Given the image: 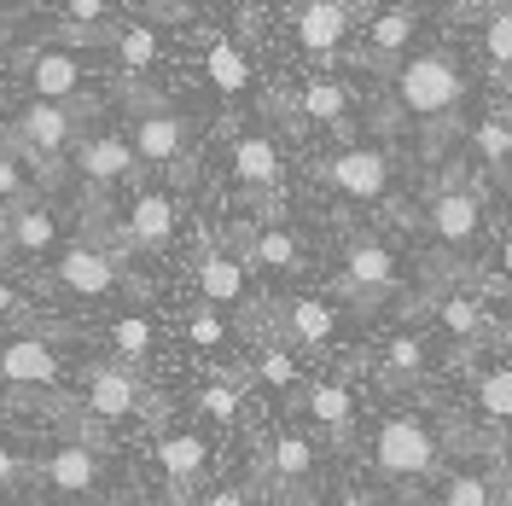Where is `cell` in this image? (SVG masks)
<instances>
[{"label":"cell","mask_w":512,"mask_h":506,"mask_svg":"<svg viewBox=\"0 0 512 506\" xmlns=\"http://www.w3.org/2000/svg\"><path fill=\"white\" fill-rule=\"evenodd\" d=\"M140 169L134 158V146H128V134H88L82 146H76V175L88 181V198H94V216L105 210V192L128 181Z\"/></svg>","instance_id":"obj_11"},{"label":"cell","mask_w":512,"mask_h":506,"mask_svg":"<svg viewBox=\"0 0 512 506\" xmlns=\"http://www.w3.org/2000/svg\"><path fill=\"white\" fill-rule=\"evenodd\" d=\"M158 472L169 483V501L181 506L210 477V443L198 437V431H163L158 437Z\"/></svg>","instance_id":"obj_14"},{"label":"cell","mask_w":512,"mask_h":506,"mask_svg":"<svg viewBox=\"0 0 512 506\" xmlns=\"http://www.w3.org/2000/svg\"><path fill=\"white\" fill-rule=\"evenodd\" d=\"M204 506H251V495H245L239 483H216V489L204 495Z\"/></svg>","instance_id":"obj_42"},{"label":"cell","mask_w":512,"mask_h":506,"mask_svg":"<svg viewBox=\"0 0 512 506\" xmlns=\"http://www.w3.org/2000/svg\"><path fill=\"white\" fill-rule=\"evenodd\" d=\"M222 338H227V326H222L216 309H198V315L187 320V344L192 349H222Z\"/></svg>","instance_id":"obj_40"},{"label":"cell","mask_w":512,"mask_h":506,"mask_svg":"<svg viewBox=\"0 0 512 506\" xmlns=\"http://www.w3.org/2000/svg\"><path fill=\"white\" fill-rule=\"evenodd\" d=\"M192 402H198L204 419H216V425L227 431V425H239V413H245V384L239 379H204Z\"/></svg>","instance_id":"obj_31"},{"label":"cell","mask_w":512,"mask_h":506,"mask_svg":"<svg viewBox=\"0 0 512 506\" xmlns=\"http://www.w3.org/2000/svg\"><path fill=\"white\" fill-rule=\"evenodd\" d=\"M303 413L315 419V431H326L332 443H350L355 437V390L344 379H315L303 390Z\"/></svg>","instance_id":"obj_19"},{"label":"cell","mask_w":512,"mask_h":506,"mask_svg":"<svg viewBox=\"0 0 512 506\" xmlns=\"http://www.w3.org/2000/svg\"><path fill=\"white\" fill-rule=\"evenodd\" d=\"M332 506H379V495H361V489H344Z\"/></svg>","instance_id":"obj_43"},{"label":"cell","mask_w":512,"mask_h":506,"mask_svg":"<svg viewBox=\"0 0 512 506\" xmlns=\"http://www.w3.org/2000/svg\"><path fill=\"white\" fill-rule=\"evenodd\" d=\"M472 152H478L495 175H512V117H501V111L478 117V123H472Z\"/></svg>","instance_id":"obj_30"},{"label":"cell","mask_w":512,"mask_h":506,"mask_svg":"<svg viewBox=\"0 0 512 506\" xmlns=\"http://www.w3.org/2000/svg\"><path fill=\"white\" fill-rule=\"evenodd\" d=\"M59 239H64V222L35 198L24 210H6V222H0V262H12V256H47Z\"/></svg>","instance_id":"obj_17"},{"label":"cell","mask_w":512,"mask_h":506,"mask_svg":"<svg viewBox=\"0 0 512 506\" xmlns=\"http://www.w3.org/2000/svg\"><path fill=\"white\" fill-rule=\"evenodd\" d=\"M35 477L53 489V495H70V501H82L88 489H99V477H105V454L99 448H88V443H70L64 437L41 466H35Z\"/></svg>","instance_id":"obj_16"},{"label":"cell","mask_w":512,"mask_h":506,"mask_svg":"<svg viewBox=\"0 0 512 506\" xmlns=\"http://www.w3.org/2000/svg\"><path fill=\"white\" fill-rule=\"evenodd\" d=\"M24 477H35V472H30V460H24L18 448L0 437V489H12V483H24Z\"/></svg>","instance_id":"obj_41"},{"label":"cell","mask_w":512,"mask_h":506,"mask_svg":"<svg viewBox=\"0 0 512 506\" xmlns=\"http://www.w3.org/2000/svg\"><path fill=\"white\" fill-rule=\"evenodd\" d=\"M128 146H134V158L152 163V169L187 158V117L175 105H163V99H134V134H128Z\"/></svg>","instance_id":"obj_10"},{"label":"cell","mask_w":512,"mask_h":506,"mask_svg":"<svg viewBox=\"0 0 512 506\" xmlns=\"http://www.w3.org/2000/svg\"><path fill=\"white\" fill-rule=\"evenodd\" d=\"M431 309H437V320H443V332H454L460 344H489V338H495V320H489V309H483L472 291H448V297H437Z\"/></svg>","instance_id":"obj_25"},{"label":"cell","mask_w":512,"mask_h":506,"mask_svg":"<svg viewBox=\"0 0 512 506\" xmlns=\"http://www.w3.org/2000/svg\"><path fill=\"white\" fill-rule=\"evenodd\" d=\"M175 222H181L175 192L146 187L123 210V222H111L105 233H88V239H99L111 256H123V251H152V256H158V251H169V245H175Z\"/></svg>","instance_id":"obj_4"},{"label":"cell","mask_w":512,"mask_h":506,"mask_svg":"<svg viewBox=\"0 0 512 506\" xmlns=\"http://www.w3.org/2000/svg\"><path fill=\"white\" fill-rule=\"evenodd\" d=\"M501 280H512V227H507V239H501Z\"/></svg>","instance_id":"obj_44"},{"label":"cell","mask_w":512,"mask_h":506,"mask_svg":"<svg viewBox=\"0 0 512 506\" xmlns=\"http://www.w3.org/2000/svg\"><path fill=\"white\" fill-rule=\"evenodd\" d=\"M425 367H431V344H425V338H419V332H396V338H384V379L390 384H414L419 373H425Z\"/></svg>","instance_id":"obj_29"},{"label":"cell","mask_w":512,"mask_h":506,"mask_svg":"<svg viewBox=\"0 0 512 506\" xmlns=\"http://www.w3.org/2000/svg\"><path fill=\"white\" fill-rule=\"evenodd\" d=\"M76 506H99V501H76Z\"/></svg>","instance_id":"obj_45"},{"label":"cell","mask_w":512,"mask_h":506,"mask_svg":"<svg viewBox=\"0 0 512 506\" xmlns=\"http://www.w3.org/2000/svg\"><path fill=\"white\" fill-rule=\"evenodd\" d=\"M245 262L268 268V274H291V268H303L297 233H286V227H251V239H245Z\"/></svg>","instance_id":"obj_27"},{"label":"cell","mask_w":512,"mask_h":506,"mask_svg":"<svg viewBox=\"0 0 512 506\" xmlns=\"http://www.w3.org/2000/svg\"><path fill=\"white\" fill-rule=\"evenodd\" d=\"M256 379L262 384H274V390H297L303 384V367H297V355H291L280 338H262V349H256Z\"/></svg>","instance_id":"obj_34"},{"label":"cell","mask_w":512,"mask_h":506,"mask_svg":"<svg viewBox=\"0 0 512 506\" xmlns=\"http://www.w3.org/2000/svg\"><path fill=\"white\" fill-rule=\"evenodd\" d=\"M268 477H274V495H280V501L303 506L315 495V443H309V431H297V425H280V431H274Z\"/></svg>","instance_id":"obj_12"},{"label":"cell","mask_w":512,"mask_h":506,"mask_svg":"<svg viewBox=\"0 0 512 506\" xmlns=\"http://www.w3.org/2000/svg\"><path fill=\"white\" fill-rule=\"evenodd\" d=\"M64 379V361L53 338L41 332H6L0 338V384L6 390H53Z\"/></svg>","instance_id":"obj_9"},{"label":"cell","mask_w":512,"mask_h":506,"mask_svg":"<svg viewBox=\"0 0 512 506\" xmlns=\"http://www.w3.org/2000/svg\"><path fill=\"white\" fill-rule=\"evenodd\" d=\"M414 30H419V6H384L379 18L367 24V35H361V53H355V64H367V70H390V64H396V53H408Z\"/></svg>","instance_id":"obj_18"},{"label":"cell","mask_w":512,"mask_h":506,"mask_svg":"<svg viewBox=\"0 0 512 506\" xmlns=\"http://www.w3.org/2000/svg\"><path fill=\"white\" fill-rule=\"evenodd\" d=\"M204 76H210V82L233 99V94H245V88H251V59H245L227 35H216V41L204 47Z\"/></svg>","instance_id":"obj_28"},{"label":"cell","mask_w":512,"mask_h":506,"mask_svg":"<svg viewBox=\"0 0 512 506\" xmlns=\"http://www.w3.org/2000/svg\"><path fill=\"white\" fill-rule=\"evenodd\" d=\"M396 99L408 105V117L431 123V146H443L448 123L460 117V99H466V76L443 47H431V53H419L396 70Z\"/></svg>","instance_id":"obj_1"},{"label":"cell","mask_w":512,"mask_h":506,"mask_svg":"<svg viewBox=\"0 0 512 506\" xmlns=\"http://www.w3.org/2000/svg\"><path fill=\"white\" fill-rule=\"evenodd\" d=\"M297 105H303L309 123H344V111H350V88L332 82V76H315V82L297 94Z\"/></svg>","instance_id":"obj_32"},{"label":"cell","mask_w":512,"mask_h":506,"mask_svg":"<svg viewBox=\"0 0 512 506\" xmlns=\"http://www.w3.org/2000/svg\"><path fill=\"white\" fill-rule=\"evenodd\" d=\"M123 256H111L99 239H76V245H64V256L53 262V285L59 291H70V297H88V303H99V297H111V291H123Z\"/></svg>","instance_id":"obj_5"},{"label":"cell","mask_w":512,"mask_h":506,"mask_svg":"<svg viewBox=\"0 0 512 506\" xmlns=\"http://www.w3.org/2000/svg\"><path fill=\"white\" fill-rule=\"evenodd\" d=\"M24 82H30V94L41 105H70V99H82V76H88V64L82 53H64V47H41V53H24Z\"/></svg>","instance_id":"obj_13"},{"label":"cell","mask_w":512,"mask_h":506,"mask_svg":"<svg viewBox=\"0 0 512 506\" xmlns=\"http://www.w3.org/2000/svg\"><path fill=\"white\" fill-rule=\"evenodd\" d=\"M198 297H204L210 309L245 303V262L227 256V251H204L198 256Z\"/></svg>","instance_id":"obj_24"},{"label":"cell","mask_w":512,"mask_h":506,"mask_svg":"<svg viewBox=\"0 0 512 506\" xmlns=\"http://www.w3.org/2000/svg\"><path fill=\"white\" fill-rule=\"evenodd\" d=\"M233 175H239V187H251L256 198H274V187H280V146H274L268 134L233 140Z\"/></svg>","instance_id":"obj_21"},{"label":"cell","mask_w":512,"mask_h":506,"mask_svg":"<svg viewBox=\"0 0 512 506\" xmlns=\"http://www.w3.org/2000/svg\"><path fill=\"white\" fill-rule=\"evenodd\" d=\"M111 344H117L123 361H140V355L152 349V320L146 315H123L117 326H111Z\"/></svg>","instance_id":"obj_36"},{"label":"cell","mask_w":512,"mask_h":506,"mask_svg":"<svg viewBox=\"0 0 512 506\" xmlns=\"http://www.w3.org/2000/svg\"><path fill=\"white\" fill-rule=\"evenodd\" d=\"M280 320H286V338L303 349H326L338 338V309L320 303V297H286L280 303Z\"/></svg>","instance_id":"obj_22"},{"label":"cell","mask_w":512,"mask_h":506,"mask_svg":"<svg viewBox=\"0 0 512 506\" xmlns=\"http://www.w3.org/2000/svg\"><path fill=\"white\" fill-rule=\"evenodd\" d=\"M82 413L99 419V425H111V419H134V413L152 408V396H146V384L128 373L123 361H94V367H82Z\"/></svg>","instance_id":"obj_6"},{"label":"cell","mask_w":512,"mask_h":506,"mask_svg":"<svg viewBox=\"0 0 512 506\" xmlns=\"http://www.w3.org/2000/svg\"><path fill=\"white\" fill-rule=\"evenodd\" d=\"M0 204H6V210H24V204H35L30 175H24V163L12 158L6 146H0Z\"/></svg>","instance_id":"obj_35"},{"label":"cell","mask_w":512,"mask_h":506,"mask_svg":"<svg viewBox=\"0 0 512 506\" xmlns=\"http://www.w3.org/2000/svg\"><path fill=\"white\" fill-rule=\"evenodd\" d=\"M0 332H35V303L6 280H0Z\"/></svg>","instance_id":"obj_37"},{"label":"cell","mask_w":512,"mask_h":506,"mask_svg":"<svg viewBox=\"0 0 512 506\" xmlns=\"http://www.w3.org/2000/svg\"><path fill=\"white\" fill-rule=\"evenodd\" d=\"M483 47H489V64L512 76V6H501V12L489 18V30H483Z\"/></svg>","instance_id":"obj_38"},{"label":"cell","mask_w":512,"mask_h":506,"mask_svg":"<svg viewBox=\"0 0 512 506\" xmlns=\"http://www.w3.org/2000/svg\"><path fill=\"white\" fill-rule=\"evenodd\" d=\"M117 59H123L128 76H140V70H152V64L163 59V30L152 24V18H128V24H117Z\"/></svg>","instance_id":"obj_26"},{"label":"cell","mask_w":512,"mask_h":506,"mask_svg":"<svg viewBox=\"0 0 512 506\" xmlns=\"http://www.w3.org/2000/svg\"><path fill=\"white\" fill-rule=\"evenodd\" d=\"M431 506H512V489H507V472H448L437 501Z\"/></svg>","instance_id":"obj_23"},{"label":"cell","mask_w":512,"mask_h":506,"mask_svg":"<svg viewBox=\"0 0 512 506\" xmlns=\"http://www.w3.org/2000/svg\"><path fill=\"white\" fill-rule=\"evenodd\" d=\"M99 111V94H82L70 99V105H41L30 99L12 128H6V152L12 158H35V163H59L64 152H76L82 146V123Z\"/></svg>","instance_id":"obj_2"},{"label":"cell","mask_w":512,"mask_h":506,"mask_svg":"<svg viewBox=\"0 0 512 506\" xmlns=\"http://www.w3.org/2000/svg\"><path fill=\"white\" fill-rule=\"evenodd\" d=\"M320 181L338 187L344 198H361V204H379L390 181H396V158L384 146H344L320 163Z\"/></svg>","instance_id":"obj_8"},{"label":"cell","mask_w":512,"mask_h":506,"mask_svg":"<svg viewBox=\"0 0 512 506\" xmlns=\"http://www.w3.org/2000/svg\"><path fill=\"white\" fill-rule=\"evenodd\" d=\"M373 466L396 483H419V477L443 472V443L431 431L425 413H384L373 431Z\"/></svg>","instance_id":"obj_3"},{"label":"cell","mask_w":512,"mask_h":506,"mask_svg":"<svg viewBox=\"0 0 512 506\" xmlns=\"http://www.w3.org/2000/svg\"><path fill=\"white\" fill-rule=\"evenodd\" d=\"M396 280H402V268H396L390 245H379V239H350V245H344V280L338 285H344L350 297L379 303V297L396 291Z\"/></svg>","instance_id":"obj_15"},{"label":"cell","mask_w":512,"mask_h":506,"mask_svg":"<svg viewBox=\"0 0 512 506\" xmlns=\"http://www.w3.org/2000/svg\"><path fill=\"white\" fill-rule=\"evenodd\" d=\"M59 24H88V30H105V24H117V6H105V0H64Z\"/></svg>","instance_id":"obj_39"},{"label":"cell","mask_w":512,"mask_h":506,"mask_svg":"<svg viewBox=\"0 0 512 506\" xmlns=\"http://www.w3.org/2000/svg\"><path fill=\"white\" fill-rule=\"evenodd\" d=\"M472 390H478V408L489 413L495 425H512V361L483 367L478 379H472Z\"/></svg>","instance_id":"obj_33"},{"label":"cell","mask_w":512,"mask_h":506,"mask_svg":"<svg viewBox=\"0 0 512 506\" xmlns=\"http://www.w3.org/2000/svg\"><path fill=\"white\" fill-rule=\"evenodd\" d=\"M425 222H431V233H437V245H448V251H472L483 239V192L472 187V181H443V187L425 198Z\"/></svg>","instance_id":"obj_7"},{"label":"cell","mask_w":512,"mask_h":506,"mask_svg":"<svg viewBox=\"0 0 512 506\" xmlns=\"http://www.w3.org/2000/svg\"><path fill=\"white\" fill-rule=\"evenodd\" d=\"M355 12L361 6H350V0H309V6H297V41L309 53H338L344 35L355 30Z\"/></svg>","instance_id":"obj_20"}]
</instances>
